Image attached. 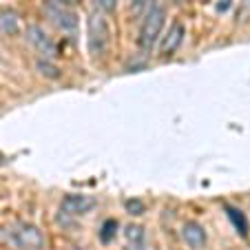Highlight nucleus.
<instances>
[{
  "mask_svg": "<svg viewBox=\"0 0 250 250\" xmlns=\"http://www.w3.org/2000/svg\"><path fill=\"white\" fill-rule=\"evenodd\" d=\"M111 42V29L102 14H91L86 20V47L93 58L104 56Z\"/></svg>",
  "mask_w": 250,
  "mask_h": 250,
  "instance_id": "1",
  "label": "nucleus"
},
{
  "mask_svg": "<svg viewBox=\"0 0 250 250\" xmlns=\"http://www.w3.org/2000/svg\"><path fill=\"white\" fill-rule=\"evenodd\" d=\"M164 20H166V11H164V7H160V5H155L146 16H144L142 27H140V36H137V44H140V49L151 51L153 44H155L157 38H160L162 27H164Z\"/></svg>",
  "mask_w": 250,
  "mask_h": 250,
  "instance_id": "2",
  "label": "nucleus"
},
{
  "mask_svg": "<svg viewBox=\"0 0 250 250\" xmlns=\"http://www.w3.org/2000/svg\"><path fill=\"white\" fill-rule=\"evenodd\" d=\"M44 14L62 31H66V33L78 31V14L71 9L69 2H64V0H49L47 5H44Z\"/></svg>",
  "mask_w": 250,
  "mask_h": 250,
  "instance_id": "3",
  "label": "nucleus"
},
{
  "mask_svg": "<svg viewBox=\"0 0 250 250\" xmlns=\"http://www.w3.org/2000/svg\"><path fill=\"white\" fill-rule=\"evenodd\" d=\"M9 237L18 250H42L44 248L42 230L38 226H33V224H24V222L16 224L9 230Z\"/></svg>",
  "mask_w": 250,
  "mask_h": 250,
  "instance_id": "4",
  "label": "nucleus"
},
{
  "mask_svg": "<svg viewBox=\"0 0 250 250\" xmlns=\"http://www.w3.org/2000/svg\"><path fill=\"white\" fill-rule=\"evenodd\" d=\"M24 36H27V42L31 44V47L36 49L42 58L51 60V58L56 56V44H53L51 36H49L40 24H29L27 31H24Z\"/></svg>",
  "mask_w": 250,
  "mask_h": 250,
  "instance_id": "5",
  "label": "nucleus"
},
{
  "mask_svg": "<svg viewBox=\"0 0 250 250\" xmlns=\"http://www.w3.org/2000/svg\"><path fill=\"white\" fill-rule=\"evenodd\" d=\"M95 208V197H89V195H80V193H73V195H66L60 204V210L64 215H71V217H82L86 215L89 210Z\"/></svg>",
  "mask_w": 250,
  "mask_h": 250,
  "instance_id": "6",
  "label": "nucleus"
},
{
  "mask_svg": "<svg viewBox=\"0 0 250 250\" xmlns=\"http://www.w3.org/2000/svg\"><path fill=\"white\" fill-rule=\"evenodd\" d=\"M184 24L177 20V22H173L168 27V31L162 36V42H160V56H173L177 49L182 47V40H184Z\"/></svg>",
  "mask_w": 250,
  "mask_h": 250,
  "instance_id": "7",
  "label": "nucleus"
},
{
  "mask_svg": "<svg viewBox=\"0 0 250 250\" xmlns=\"http://www.w3.org/2000/svg\"><path fill=\"white\" fill-rule=\"evenodd\" d=\"M182 237L193 250H202L206 246V230L197 222H186L184 228H182Z\"/></svg>",
  "mask_w": 250,
  "mask_h": 250,
  "instance_id": "8",
  "label": "nucleus"
},
{
  "mask_svg": "<svg viewBox=\"0 0 250 250\" xmlns=\"http://www.w3.org/2000/svg\"><path fill=\"white\" fill-rule=\"evenodd\" d=\"M124 237H126V250H144V228L142 226L137 224L126 226Z\"/></svg>",
  "mask_w": 250,
  "mask_h": 250,
  "instance_id": "9",
  "label": "nucleus"
},
{
  "mask_svg": "<svg viewBox=\"0 0 250 250\" xmlns=\"http://www.w3.org/2000/svg\"><path fill=\"white\" fill-rule=\"evenodd\" d=\"M18 14L14 9H0V31L5 36H14L18 31Z\"/></svg>",
  "mask_w": 250,
  "mask_h": 250,
  "instance_id": "10",
  "label": "nucleus"
},
{
  "mask_svg": "<svg viewBox=\"0 0 250 250\" xmlns=\"http://www.w3.org/2000/svg\"><path fill=\"white\" fill-rule=\"evenodd\" d=\"M226 212H228V219H230V224L235 226V230L239 232L241 237L248 235V219H246L244 212H241L239 208H232V206H228Z\"/></svg>",
  "mask_w": 250,
  "mask_h": 250,
  "instance_id": "11",
  "label": "nucleus"
},
{
  "mask_svg": "<svg viewBox=\"0 0 250 250\" xmlns=\"http://www.w3.org/2000/svg\"><path fill=\"white\" fill-rule=\"evenodd\" d=\"M36 69H38V73L44 78H51V80L53 78H60V69L53 66L51 60H47V58H40V60L36 62Z\"/></svg>",
  "mask_w": 250,
  "mask_h": 250,
  "instance_id": "12",
  "label": "nucleus"
},
{
  "mask_svg": "<svg viewBox=\"0 0 250 250\" xmlns=\"http://www.w3.org/2000/svg\"><path fill=\"white\" fill-rule=\"evenodd\" d=\"M115 230H118V222H115V219H106V222L102 224V230H100V241H102V244L113 241Z\"/></svg>",
  "mask_w": 250,
  "mask_h": 250,
  "instance_id": "13",
  "label": "nucleus"
},
{
  "mask_svg": "<svg viewBox=\"0 0 250 250\" xmlns=\"http://www.w3.org/2000/svg\"><path fill=\"white\" fill-rule=\"evenodd\" d=\"M124 208H126L128 215H135V217H140V215L146 212V204L142 202V199H137V197L126 199V202H124Z\"/></svg>",
  "mask_w": 250,
  "mask_h": 250,
  "instance_id": "14",
  "label": "nucleus"
},
{
  "mask_svg": "<svg viewBox=\"0 0 250 250\" xmlns=\"http://www.w3.org/2000/svg\"><path fill=\"white\" fill-rule=\"evenodd\" d=\"M153 7H155V0H133V14L140 18H144Z\"/></svg>",
  "mask_w": 250,
  "mask_h": 250,
  "instance_id": "15",
  "label": "nucleus"
},
{
  "mask_svg": "<svg viewBox=\"0 0 250 250\" xmlns=\"http://www.w3.org/2000/svg\"><path fill=\"white\" fill-rule=\"evenodd\" d=\"M93 2V7L98 11H102V14H111V11H115V7H118V0H91Z\"/></svg>",
  "mask_w": 250,
  "mask_h": 250,
  "instance_id": "16",
  "label": "nucleus"
},
{
  "mask_svg": "<svg viewBox=\"0 0 250 250\" xmlns=\"http://www.w3.org/2000/svg\"><path fill=\"white\" fill-rule=\"evenodd\" d=\"M228 7H230V0H222V2L217 5V11H226Z\"/></svg>",
  "mask_w": 250,
  "mask_h": 250,
  "instance_id": "17",
  "label": "nucleus"
},
{
  "mask_svg": "<svg viewBox=\"0 0 250 250\" xmlns=\"http://www.w3.org/2000/svg\"><path fill=\"white\" fill-rule=\"evenodd\" d=\"M5 164V155H2V153H0V166Z\"/></svg>",
  "mask_w": 250,
  "mask_h": 250,
  "instance_id": "18",
  "label": "nucleus"
},
{
  "mask_svg": "<svg viewBox=\"0 0 250 250\" xmlns=\"http://www.w3.org/2000/svg\"><path fill=\"white\" fill-rule=\"evenodd\" d=\"M244 7H250V0H244Z\"/></svg>",
  "mask_w": 250,
  "mask_h": 250,
  "instance_id": "19",
  "label": "nucleus"
},
{
  "mask_svg": "<svg viewBox=\"0 0 250 250\" xmlns=\"http://www.w3.org/2000/svg\"><path fill=\"white\" fill-rule=\"evenodd\" d=\"M175 2H180V0H175Z\"/></svg>",
  "mask_w": 250,
  "mask_h": 250,
  "instance_id": "20",
  "label": "nucleus"
}]
</instances>
